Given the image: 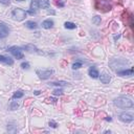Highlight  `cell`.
Wrapping results in <instances>:
<instances>
[{
  "label": "cell",
  "instance_id": "1",
  "mask_svg": "<svg viewBox=\"0 0 134 134\" xmlns=\"http://www.w3.org/2000/svg\"><path fill=\"white\" fill-rule=\"evenodd\" d=\"M113 104H114V106H116L118 108H121V109H129V108H132L134 106L133 100L129 97H126V96L116 97L113 100Z\"/></svg>",
  "mask_w": 134,
  "mask_h": 134
},
{
  "label": "cell",
  "instance_id": "2",
  "mask_svg": "<svg viewBox=\"0 0 134 134\" xmlns=\"http://www.w3.org/2000/svg\"><path fill=\"white\" fill-rule=\"evenodd\" d=\"M126 64H129V61H126L121 58H114L110 61V66L115 72L118 70H121V68H124Z\"/></svg>",
  "mask_w": 134,
  "mask_h": 134
},
{
  "label": "cell",
  "instance_id": "3",
  "mask_svg": "<svg viewBox=\"0 0 134 134\" xmlns=\"http://www.w3.org/2000/svg\"><path fill=\"white\" fill-rule=\"evenodd\" d=\"M26 15H27V13H26L24 9L19 8V7L14 8L13 12H12V17H13V19H14L15 21H18V22L23 21V20L26 18Z\"/></svg>",
  "mask_w": 134,
  "mask_h": 134
},
{
  "label": "cell",
  "instance_id": "4",
  "mask_svg": "<svg viewBox=\"0 0 134 134\" xmlns=\"http://www.w3.org/2000/svg\"><path fill=\"white\" fill-rule=\"evenodd\" d=\"M36 73L41 80H48L49 77L52 76V74L54 73V70L53 69H37Z\"/></svg>",
  "mask_w": 134,
  "mask_h": 134
},
{
  "label": "cell",
  "instance_id": "5",
  "mask_svg": "<svg viewBox=\"0 0 134 134\" xmlns=\"http://www.w3.org/2000/svg\"><path fill=\"white\" fill-rule=\"evenodd\" d=\"M7 51H9L17 60H21L24 58V54H23V51H22V48L19 47V46H10L8 47Z\"/></svg>",
  "mask_w": 134,
  "mask_h": 134
},
{
  "label": "cell",
  "instance_id": "6",
  "mask_svg": "<svg viewBox=\"0 0 134 134\" xmlns=\"http://www.w3.org/2000/svg\"><path fill=\"white\" fill-rule=\"evenodd\" d=\"M23 49H25L29 53H38V54H43V51H41L36 45L34 44H26L23 46Z\"/></svg>",
  "mask_w": 134,
  "mask_h": 134
},
{
  "label": "cell",
  "instance_id": "7",
  "mask_svg": "<svg viewBox=\"0 0 134 134\" xmlns=\"http://www.w3.org/2000/svg\"><path fill=\"white\" fill-rule=\"evenodd\" d=\"M119 119L122 121V122H126V124H130L134 120V116L133 114L131 113H128V112H124L121 114H119Z\"/></svg>",
  "mask_w": 134,
  "mask_h": 134
},
{
  "label": "cell",
  "instance_id": "8",
  "mask_svg": "<svg viewBox=\"0 0 134 134\" xmlns=\"http://www.w3.org/2000/svg\"><path fill=\"white\" fill-rule=\"evenodd\" d=\"M105 1L106 0H98L97 2H96V9H102L103 10V8H106L105 10L107 12V10H110L111 9V5L109 4V1H107L106 3H105Z\"/></svg>",
  "mask_w": 134,
  "mask_h": 134
},
{
  "label": "cell",
  "instance_id": "9",
  "mask_svg": "<svg viewBox=\"0 0 134 134\" xmlns=\"http://www.w3.org/2000/svg\"><path fill=\"white\" fill-rule=\"evenodd\" d=\"M116 73L119 76H131V75H133V67H131L129 69L118 70V71H116Z\"/></svg>",
  "mask_w": 134,
  "mask_h": 134
},
{
  "label": "cell",
  "instance_id": "10",
  "mask_svg": "<svg viewBox=\"0 0 134 134\" xmlns=\"http://www.w3.org/2000/svg\"><path fill=\"white\" fill-rule=\"evenodd\" d=\"M88 74H89V76L92 77V79H97V77L99 76V72H98V70H97V68H96L95 66H91V67L88 69Z\"/></svg>",
  "mask_w": 134,
  "mask_h": 134
},
{
  "label": "cell",
  "instance_id": "11",
  "mask_svg": "<svg viewBox=\"0 0 134 134\" xmlns=\"http://www.w3.org/2000/svg\"><path fill=\"white\" fill-rule=\"evenodd\" d=\"M98 77H99L100 82H102L103 84H105V85L109 84V83H110V81H111V76H110L107 72H103V73L100 74V76H98Z\"/></svg>",
  "mask_w": 134,
  "mask_h": 134
},
{
  "label": "cell",
  "instance_id": "12",
  "mask_svg": "<svg viewBox=\"0 0 134 134\" xmlns=\"http://www.w3.org/2000/svg\"><path fill=\"white\" fill-rule=\"evenodd\" d=\"M53 25H54V22L51 19H46L42 22V27L45 29H50L53 27Z\"/></svg>",
  "mask_w": 134,
  "mask_h": 134
},
{
  "label": "cell",
  "instance_id": "13",
  "mask_svg": "<svg viewBox=\"0 0 134 134\" xmlns=\"http://www.w3.org/2000/svg\"><path fill=\"white\" fill-rule=\"evenodd\" d=\"M0 63L5 64V65H13L14 64V60L9 57H5V55H1L0 54Z\"/></svg>",
  "mask_w": 134,
  "mask_h": 134
},
{
  "label": "cell",
  "instance_id": "14",
  "mask_svg": "<svg viewBox=\"0 0 134 134\" xmlns=\"http://www.w3.org/2000/svg\"><path fill=\"white\" fill-rule=\"evenodd\" d=\"M38 3H39V8H42V9H46L50 6L49 0H38Z\"/></svg>",
  "mask_w": 134,
  "mask_h": 134
},
{
  "label": "cell",
  "instance_id": "15",
  "mask_svg": "<svg viewBox=\"0 0 134 134\" xmlns=\"http://www.w3.org/2000/svg\"><path fill=\"white\" fill-rule=\"evenodd\" d=\"M24 25H25V27H27L29 29H36L38 27V24L35 21H26Z\"/></svg>",
  "mask_w": 134,
  "mask_h": 134
},
{
  "label": "cell",
  "instance_id": "16",
  "mask_svg": "<svg viewBox=\"0 0 134 134\" xmlns=\"http://www.w3.org/2000/svg\"><path fill=\"white\" fill-rule=\"evenodd\" d=\"M69 83L68 82H65V81H59V82H50L48 83L49 86H58V87H61V86H66L68 85Z\"/></svg>",
  "mask_w": 134,
  "mask_h": 134
},
{
  "label": "cell",
  "instance_id": "17",
  "mask_svg": "<svg viewBox=\"0 0 134 134\" xmlns=\"http://www.w3.org/2000/svg\"><path fill=\"white\" fill-rule=\"evenodd\" d=\"M39 9V3H38V0H31L30 2V10H35L37 12Z\"/></svg>",
  "mask_w": 134,
  "mask_h": 134
},
{
  "label": "cell",
  "instance_id": "18",
  "mask_svg": "<svg viewBox=\"0 0 134 134\" xmlns=\"http://www.w3.org/2000/svg\"><path fill=\"white\" fill-rule=\"evenodd\" d=\"M64 27L67 28V29H75V28H76V25H75V23H73V22L67 21V22L64 23Z\"/></svg>",
  "mask_w": 134,
  "mask_h": 134
},
{
  "label": "cell",
  "instance_id": "19",
  "mask_svg": "<svg viewBox=\"0 0 134 134\" xmlns=\"http://www.w3.org/2000/svg\"><path fill=\"white\" fill-rule=\"evenodd\" d=\"M19 108V104H18V102H16V100H13L10 104H9V110H12V111H15V110H17Z\"/></svg>",
  "mask_w": 134,
  "mask_h": 134
},
{
  "label": "cell",
  "instance_id": "20",
  "mask_svg": "<svg viewBox=\"0 0 134 134\" xmlns=\"http://www.w3.org/2000/svg\"><path fill=\"white\" fill-rule=\"evenodd\" d=\"M100 21H102V18H100V16H94L93 18H92V23L94 24V25H99L100 24Z\"/></svg>",
  "mask_w": 134,
  "mask_h": 134
},
{
  "label": "cell",
  "instance_id": "21",
  "mask_svg": "<svg viewBox=\"0 0 134 134\" xmlns=\"http://www.w3.org/2000/svg\"><path fill=\"white\" fill-rule=\"evenodd\" d=\"M83 65V62L82 61H75L73 64H72V69L73 70H76V69H80Z\"/></svg>",
  "mask_w": 134,
  "mask_h": 134
},
{
  "label": "cell",
  "instance_id": "22",
  "mask_svg": "<svg viewBox=\"0 0 134 134\" xmlns=\"http://www.w3.org/2000/svg\"><path fill=\"white\" fill-rule=\"evenodd\" d=\"M23 95H24V93H23L22 91H16V92L13 94V98H14V99H16V98H21V97H23Z\"/></svg>",
  "mask_w": 134,
  "mask_h": 134
},
{
  "label": "cell",
  "instance_id": "23",
  "mask_svg": "<svg viewBox=\"0 0 134 134\" xmlns=\"http://www.w3.org/2000/svg\"><path fill=\"white\" fill-rule=\"evenodd\" d=\"M63 93H64V91H63V89H61V88H57V89H54L53 91H52V94L53 95H63Z\"/></svg>",
  "mask_w": 134,
  "mask_h": 134
},
{
  "label": "cell",
  "instance_id": "24",
  "mask_svg": "<svg viewBox=\"0 0 134 134\" xmlns=\"http://www.w3.org/2000/svg\"><path fill=\"white\" fill-rule=\"evenodd\" d=\"M0 29L2 30H6V31H9V27L7 26V24H5L3 21H0Z\"/></svg>",
  "mask_w": 134,
  "mask_h": 134
},
{
  "label": "cell",
  "instance_id": "25",
  "mask_svg": "<svg viewBox=\"0 0 134 134\" xmlns=\"http://www.w3.org/2000/svg\"><path fill=\"white\" fill-rule=\"evenodd\" d=\"M9 31H6V30H2L0 29V39H3V38H6L8 36Z\"/></svg>",
  "mask_w": 134,
  "mask_h": 134
},
{
  "label": "cell",
  "instance_id": "26",
  "mask_svg": "<svg viewBox=\"0 0 134 134\" xmlns=\"http://www.w3.org/2000/svg\"><path fill=\"white\" fill-rule=\"evenodd\" d=\"M65 2H66V0H59V1L57 2V5H58L59 7H64V6H65Z\"/></svg>",
  "mask_w": 134,
  "mask_h": 134
},
{
  "label": "cell",
  "instance_id": "27",
  "mask_svg": "<svg viewBox=\"0 0 134 134\" xmlns=\"http://www.w3.org/2000/svg\"><path fill=\"white\" fill-rule=\"evenodd\" d=\"M21 67H22L23 69H28V68H29V63H28V62H23V63L21 64Z\"/></svg>",
  "mask_w": 134,
  "mask_h": 134
},
{
  "label": "cell",
  "instance_id": "28",
  "mask_svg": "<svg viewBox=\"0 0 134 134\" xmlns=\"http://www.w3.org/2000/svg\"><path fill=\"white\" fill-rule=\"evenodd\" d=\"M45 100H46V103H51V104L57 103V98H52V97H48V98H46Z\"/></svg>",
  "mask_w": 134,
  "mask_h": 134
},
{
  "label": "cell",
  "instance_id": "29",
  "mask_svg": "<svg viewBox=\"0 0 134 134\" xmlns=\"http://www.w3.org/2000/svg\"><path fill=\"white\" fill-rule=\"evenodd\" d=\"M49 127H51V128H57L58 127V124L54 121V120H49Z\"/></svg>",
  "mask_w": 134,
  "mask_h": 134
},
{
  "label": "cell",
  "instance_id": "30",
  "mask_svg": "<svg viewBox=\"0 0 134 134\" xmlns=\"http://www.w3.org/2000/svg\"><path fill=\"white\" fill-rule=\"evenodd\" d=\"M0 3L3 5H9L10 4V0H0Z\"/></svg>",
  "mask_w": 134,
  "mask_h": 134
},
{
  "label": "cell",
  "instance_id": "31",
  "mask_svg": "<svg viewBox=\"0 0 134 134\" xmlns=\"http://www.w3.org/2000/svg\"><path fill=\"white\" fill-rule=\"evenodd\" d=\"M47 14H48V15H55V12H54L53 9H49V10L47 12Z\"/></svg>",
  "mask_w": 134,
  "mask_h": 134
},
{
  "label": "cell",
  "instance_id": "32",
  "mask_svg": "<svg viewBox=\"0 0 134 134\" xmlns=\"http://www.w3.org/2000/svg\"><path fill=\"white\" fill-rule=\"evenodd\" d=\"M26 13H28L29 15H36V14H37V12H35V10H30V9H29L28 12H26Z\"/></svg>",
  "mask_w": 134,
  "mask_h": 134
},
{
  "label": "cell",
  "instance_id": "33",
  "mask_svg": "<svg viewBox=\"0 0 134 134\" xmlns=\"http://www.w3.org/2000/svg\"><path fill=\"white\" fill-rule=\"evenodd\" d=\"M41 93V91H39V90H36V91H34V94L35 95H39Z\"/></svg>",
  "mask_w": 134,
  "mask_h": 134
},
{
  "label": "cell",
  "instance_id": "34",
  "mask_svg": "<svg viewBox=\"0 0 134 134\" xmlns=\"http://www.w3.org/2000/svg\"><path fill=\"white\" fill-rule=\"evenodd\" d=\"M106 120H108V121H111V120H112V118H111L110 116H107V118H106Z\"/></svg>",
  "mask_w": 134,
  "mask_h": 134
},
{
  "label": "cell",
  "instance_id": "35",
  "mask_svg": "<svg viewBox=\"0 0 134 134\" xmlns=\"http://www.w3.org/2000/svg\"><path fill=\"white\" fill-rule=\"evenodd\" d=\"M16 1H19V2H22V1H25V0H16Z\"/></svg>",
  "mask_w": 134,
  "mask_h": 134
}]
</instances>
